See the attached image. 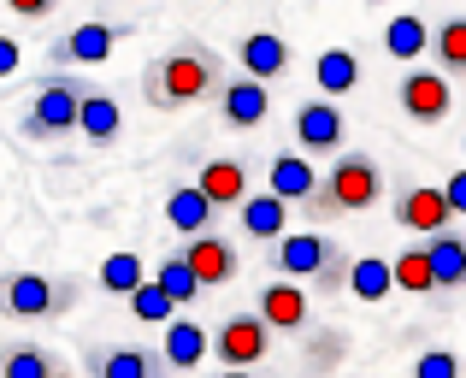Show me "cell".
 <instances>
[{
  "mask_svg": "<svg viewBox=\"0 0 466 378\" xmlns=\"http://www.w3.org/2000/svg\"><path fill=\"white\" fill-rule=\"evenodd\" d=\"M225 77H230L225 59H218L201 36H183V42H171L159 59H148V71H142V101H148L154 113H183V107H195V101H213Z\"/></svg>",
  "mask_w": 466,
  "mask_h": 378,
  "instance_id": "6da1fadb",
  "label": "cell"
},
{
  "mask_svg": "<svg viewBox=\"0 0 466 378\" xmlns=\"http://www.w3.org/2000/svg\"><path fill=\"white\" fill-rule=\"evenodd\" d=\"M378 195H384V166H378L366 148H337L330 166H325V178H319L313 195L301 201V213L325 230V225H337V219H349V213H366Z\"/></svg>",
  "mask_w": 466,
  "mask_h": 378,
  "instance_id": "7a4b0ae2",
  "label": "cell"
},
{
  "mask_svg": "<svg viewBox=\"0 0 466 378\" xmlns=\"http://www.w3.org/2000/svg\"><path fill=\"white\" fill-rule=\"evenodd\" d=\"M77 301H83L77 272H0V320H12V325L66 320Z\"/></svg>",
  "mask_w": 466,
  "mask_h": 378,
  "instance_id": "3957f363",
  "label": "cell"
},
{
  "mask_svg": "<svg viewBox=\"0 0 466 378\" xmlns=\"http://www.w3.org/2000/svg\"><path fill=\"white\" fill-rule=\"evenodd\" d=\"M77 95H83L77 77H66V71H47V77L35 83V95H30L24 137H42V142L71 137V130H77Z\"/></svg>",
  "mask_w": 466,
  "mask_h": 378,
  "instance_id": "277c9868",
  "label": "cell"
},
{
  "mask_svg": "<svg viewBox=\"0 0 466 378\" xmlns=\"http://www.w3.org/2000/svg\"><path fill=\"white\" fill-rule=\"evenodd\" d=\"M207 355H218V367H260L272 355V325L260 313H230L207 332Z\"/></svg>",
  "mask_w": 466,
  "mask_h": 378,
  "instance_id": "5b68a950",
  "label": "cell"
},
{
  "mask_svg": "<svg viewBox=\"0 0 466 378\" xmlns=\"http://www.w3.org/2000/svg\"><path fill=\"white\" fill-rule=\"evenodd\" d=\"M289 148L308 154V160H325V154L349 148V118H342L337 101H301L289 113Z\"/></svg>",
  "mask_w": 466,
  "mask_h": 378,
  "instance_id": "8992f818",
  "label": "cell"
},
{
  "mask_svg": "<svg viewBox=\"0 0 466 378\" xmlns=\"http://www.w3.org/2000/svg\"><path fill=\"white\" fill-rule=\"evenodd\" d=\"M330 254H337V242H330L319 225L313 230H296V237L284 230V237L266 242V266H272V278H296V284H308Z\"/></svg>",
  "mask_w": 466,
  "mask_h": 378,
  "instance_id": "52a82bcc",
  "label": "cell"
},
{
  "mask_svg": "<svg viewBox=\"0 0 466 378\" xmlns=\"http://www.w3.org/2000/svg\"><path fill=\"white\" fill-rule=\"evenodd\" d=\"M396 101L413 125H443L455 113V95H449V77L443 71H425V66H408L396 83Z\"/></svg>",
  "mask_w": 466,
  "mask_h": 378,
  "instance_id": "ba28073f",
  "label": "cell"
},
{
  "mask_svg": "<svg viewBox=\"0 0 466 378\" xmlns=\"http://www.w3.org/2000/svg\"><path fill=\"white\" fill-rule=\"evenodd\" d=\"M177 254H183V266H189V278H195L201 290H218V284H230V278L242 272L230 237H218V230H195V237L183 242Z\"/></svg>",
  "mask_w": 466,
  "mask_h": 378,
  "instance_id": "9c48e42d",
  "label": "cell"
},
{
  "mask_svg": "<svg viewBox=\"0 0 466 378\" xmlns=\"http://www.w3.org/2000/svg\"><path fill=\"white\" fill-rule=\"evenodd\" d=\"M83 367H89V378H171L159 349L148 343H95Z\"/></svg>",
  "mask_w": 466,
  "mask_h": 378,
  "instance_id": "30bf717a",
  "label": "cell"
},
{
  "mask_svg": "<svg viewBox=\"0 0 466 378\" xmlns=\"http://www.w3.org/2000/svg\"><path fill=\"white\" fill-rule=\"evenodd\" d=\"M390 213H396V225L413 230V237H431V230H449V225H455L443 189H431V184H401L396 201H390Z\"/></svg>",
  "mask_w": 466,
  "mask_h": 378,
  "instance_id": "8fae6325",
  "label": "cell"
},
{
  "mask_svg": "<svg viewBox=\"0 0 466 378\" xmlns=\"http://www.w3.org/2000/svg\"><path fill=\"white\" fill-rule=\"evenodd\" d=\"M254 313H260L272 332H308V320H313L308 284H296V278H272V284H260V301H254Z\"/></svg>",
  "mask_w": 466,
  "mask_h": 378,
  "instance_id": "7c38bea8",
  "label": "cell"
},
{
  "mask_svg": "<svg viewBox=\"0 0 466 378\" xmlns=\"http://www.w3.org/2000/svg\"><path fill=\"white\" fill-rule=\"evenodd\" d=\"M266 113H272V95H266L260 77H225L218 83V118L230 130H260Z\"/></svg>",
  "mask_w": 466,
  "mask_h": 378,
  "instance_id": "4fadbf2b",
  "label": "cell"
},
{
  "mask_svg": "<svg viewBox=\"0 0 466 378\" xmlns=\"http://www.w3.org/2000/svg\"><path fill=\"white\" fill-rule=\"evenodd\" d=\"M195 189L207 195V201L218 207V213H230V207L248 195V184H254V166L248 160H230V154H218V160H201V172L189 178Z\"/></svg>",
  "mask_w": 466,
  "mask_h": 378,
  "instance_id": "5bb4252c",
  "label": "cell"
},
{
  "mask_svg": "<svg viewBox=\"0 0 466 378\" xmlns=\"http://www.w3.org/2000/svg\"><path fill=\"white\" fill-rule=\"evenodd\" d=\"M77 137H89L95 148H106V142L125 137V107H118L113 89L83 83V95H77Z\"/></svg>",
  "mask_w": 466,
  "mask_h": 378,
  "instance_id": "9a60e30c",
  "label": "cell"
},
{
  "mask_svg": "<svg viewBox=\"0 0 466 378\" xmlns=\"http://www.w3.org/2000/svg\"><path fill=\"white\" fill-rule=\"evenodd\" d=\"M0 378H71V361L59 349H42L35 337H6L0 343Z\"/></svg>",
  "mask_w": 466,
  "mask_h": 378,
  "instance_id": "2e32d148",
  "label": "cell"
},
{
  "mask_svg": "<svg viewBox=\"0 0 466 378\" xmlns=\"http://www.w3.org/2000/svg\"><path fill=\"white\" fill-rule=\"evenodd\" d=\"M230 213H237V230H242V237H254V242H272V237H284V230H289V201H278L272 189H248Z\"/></svg>",
  "mask_w": 466,
  "mask_h": 378,
  "instance_id": "e0dca14e",
  "label": "cell"
},
{
  "mask_svg": "<svg viewBox=\"0 0 466 378\" xmlns=\"http://www.w3.org/2000/svg\"><path fill=\"white\" fill-rule=\"evenodd\" d=\"M266 178H272V195H278V201L301 207L313 195V184H319V166L308 160V154H296V148H278L272 166H266Z\"/></svg>",
  "mask_w": 466,
  "mask_h": 378,
  "instance_id": "ac0fdd59",
  "label": "cell"
},
{
  "mask_svg": "<svg viewBox=\"0 0 466 378\" xmlns=\"http://www.w3.org/2000/svg\"><path fill=\"white\" fill-rule=\"evenodd\" d=\"M237 59H242V77L272 83V77H284V71H289V42L278 30H254V36H242Z\"/></svg>",
  "mask_w": 466,
  "mask_h": 378,
  "instance_id": "d6986e66",
  "label": "cell"
},
{
  "mask_svg": "<svg viewBox=\"0 0 466 378\" xmlns=\"http://www.w3.org/2000/svg\"><path fill=\"white\" fill-rule=\"evenodd\" d=\"M125 36H130V24H101V18H95V24H77V30L54 47V59H59V66H71V59H89V66H95V59H106L118 42H125Z\"/></svg>",
  "mask_w": 466,
  "mask_h": 378,
  "instance_id": "ffe728a7",
  "label": "cell"
},
{
  "mask_svg": "<svg viewBox=\"0 0 466 378\" xmlns=\"http://www.w3.org/2000/svg\"><path fill=\"white\" fill-rule=\"evenodd\" d=\"M159 361H166L171 373L201 367V361H207V325L177 320V313H171V320H166V337H159Z\"/></svg>",
  "mask_w": 466,
  "mask_h": 378,
  "instance_id": "44dd1931",
  "label": "cell"
},
{
  "mask_svg": "<svg viewBox=\"0 0 466 378\" xmlns=\"http://www.w3.org/2000/svg\"><path fill=\"white\" fill-rule=\"evenodd\" d=\"M218 219H225V213H218L195 184H177L166 195V225L183 230V237H195V230H218Z\"/></svg>",
  "mask_w": 466,
  "mask_h": 378,
  "instance_id": "7402d4cb",
  "label": "cell"
},
{
  "mask_svg": "<svg viewBox=\"0 0 466 378\" xmlns=\"http://www.w3.org/2000/svg\"><path fill=\"white\" fill-rule=\"evenodd\" d=\"M420 249H425V261H431V284L437 290H455L461 278H466V242L455 237V225L420 237Z\"/></svg>",
  "mask_w": 466,
  "mask_h": 378,
  "instance_id": "603a6c76",
  "label": "cell"
},
{
  "mask_svg": "<svg viewBox=\"0 0 466 378\" xmlns=\"http://www.w3.org/2000/svg\"><path fill=\"white\" fill-rule=\"evenodd\" d=\"M425 54L437 59V71H443V77H466V18H461V12H449V18L431 24Z\"/></svg>",
  "mask_w": 466,
  "mask_h": 378,
  "instance_id": "cb8c5ba5",
  "label": "cell"
},
{
  "mask_svg": "<svg viewBox=\"0 0 466 378\" xmlns=\"http://www.w3.org/2000/svg\"><path fill=\"white\" fill-rule=\"evenodd\" d=\"M425 42H431V24H425L420 12H396V18L384 24V54L401 59V66H413V59L425 54Z\"/></svg>",
  "mask_w": 466,
  "mask_h": 378,
  "instance_id": "d4e9b609",
  "label": "cell"
},
{
  "mask_svg": "<svg viewBox=\"0 0 466 378\" xmlns=\"http://www.w3.org/2000/svg\"><path fill=\"white\" fill-rule=\"evenodd\" d=\"M313 77H319V89H325V95L360 89V54H354V47H325V54L313 59Z\"/></svg>",
  "mask_w": 466,
  "mask_h": 378,
  "instance_id": "484cf974",
  "label": "cell"
},
{
  "mask_svg": "<svg viewBox=\"0 0 466 378\" xmlns=\"http://www.w3.org/2000/svg\"><path fill=\"white\" fill-rule=\"evenodd\" d=\"M342 290L349 296H360V301H384L390 290V261H378V254H366V261H349V278H342Z\"/></svg>",
  "mask_w": 466,
  "mask_h": 378,
  "instance_id": "4316f807",
  "label": "cell"
},
{
  "mask_svg": "<svg viewBox=\"0 0 466 378\" xmlns=\"http://www.w3.org/2000/svg\"><path fill=\"white\" fill-rule=\"evenodd\" d=\"M142 278H148V272H142V254H137V249H118V254H106V261H101L95 284H101L106 296H130Z\"/></svg>",
  "mask_w": 466,
  "mask_h": 378,
  "instance_id": "83f0119b",
  "label": "cell"
},
{
  "mask_svg": "<svg viewBox=\"0 0 466 378\" xmlns=\"http://www.w3.org/2000/svg\"><path fill=\"white\" fill-rule=\"evenodd\" d=\"M390 284H396V290H413V296H437V284H431V261H425L420 242H413V249H401L396 261H390Z\"/></svg>",
  "mask_w": 466,
  "mask_h": 378,
  "instance_id": "f1b7e54d",
  "label": "cell"
},
{
  "mask_svg": "<svg viewBox=\"0 0 466 378\" xmlns=\"http://www.w3.org/2000/svg\"><path fill=\"white\" fill-rule=\"evenodd\" d=\"M125 301H130V313H137V320H148V325H166L171 313H177V301H171V296H166L159 284H148V278H142V284L130 290Z\"/></svg>",
  "mask_w": 466,
  "mask_h": 378,
  "instance_id": "f546056e",
  "label": "cell"
},
{
  "mask_svg": "<svg viewBox=\"0 0 466 378\" xmlns=\"http://www.w3.org/2000/svg\"><path fill=\"white\" fill-rule=\"evenodd\" d=\"M154 284L166 290L171 301H195V296H201V284H195V278H189V266H183V254H166V261H159Z\"/></svg>",
  "mask_w": 466,
  "mask_h": 378,
  "instance_id": "4dcf8cb0",
  "label": "cell"
},
{
  "mask_svg": "<svg viewBox=\"0 0 466 378\" xmlns=\"http://www.w3.org/2000/svg\"><path fill=\"white\" fill-rule=\"evenodd\" d=\"M342 278H349V254L337 249V254H330V261L308 278V290H313V296H342Z\"/></svg>",
  "mask_w": 466,
  "mask_h": 378,
  "instance_id": "1f68e13d",
  "label": "cell"
},
{
  "mask_svg": "<svg viewBox=\"0 0 466 378\" xmlns=\"http://www.w3.org/2000/svg\"><path fill=\"white\" fill-rule=\"evenodd\" d=\"M413 378H461V361L449 349H431V355L413 361Z\"/></svg>",
  "mask_w": 466,
  "mask_h": 378,
  "instance_id": "d6a6232c",
  "label": "cell"
},
{
  "mask_svg": "<svg viewBox=\"0 0 466 378\" xmlns=\"http://www.w3.org/2000/svg\"><path fill=\"white\" fill-rule=\"evenodd\" d=\"M12 12H18V18H30V24H42V18H54V6L59 0H6Z\"/></svg>",
  "mask_w": 466,
  "mask_h": 378,
  "instance_id": "836d02e7",
  "label": "cell"
},
{
  "mask_svg": "<svg viewBox=\"0 0 466 378\" xmlns=\"http://www.w3.org/2000/svg\"><path fill=\"white\" fill-rule=\"evenodd\" d=\"M443 201H449V213H466V172H455V178H449V184H443Z\"/></svg>",
  "mask_w": 466,
  "mask_h": 378,
  "instance_id": "e575fe53",
  "label": "cell"
},
{
  "mask_svg": "<svg viewBox=\"0 0 466 378\" xmlns=\"http://www.w3.org/2000/svg\"><path fill=\"white\" fill-rule=\"evenodd\" d=\"M12 71H18V42L0 36V77H12Z\"/></svg>",
  "mask_w": 466,
  "mask_h": 378,
  "instance_id": "d590c367",
  "label": "cell"
},
{
  "mask_svg": "<svg viewBox=\"0 0 466 378\" xmlns=\"http://www.w3.org/2000/svg\"><path fill=\"white\" fill-rule=\"evenodd\" d=\"M225 378H260L254 367H225Z\"/></svg>",
  "mask_w": 466,
  "mask_h": 378,
  "instance_id": "8d00e7d4",
  "label": "cell"
}]
</instances>
